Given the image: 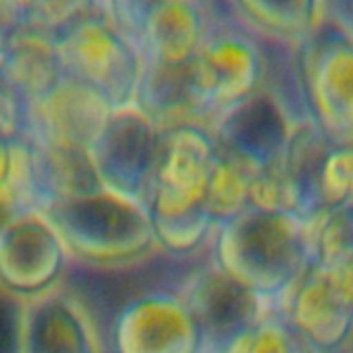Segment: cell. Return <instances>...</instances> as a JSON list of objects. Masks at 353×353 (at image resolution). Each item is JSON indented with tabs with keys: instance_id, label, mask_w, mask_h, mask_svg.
<instances>
[{
	"instance_id": "ba28073f",
	"label": "cell",
	"mask_w": 353,
	"mask_h": 353,
	"mask_svg": "<svg viewBox=\"0 0 353 353\" xmlns=\"http://www.w3.org/2000/svg\"><path fill=\"white\" fill-rule=\"evenodd\" d=\"M110 104L88 85L65 77L50 94L26 108V129L46 158H85Z\"/></svg>"
},
{
	"instance_id": "f1b7e54d",
	"label": "cell",
	"mask_w": 353,
	"mask_h": 353,
	"mask_svg": "<svg viewBox=\"0 0 353 353\" xmlns=\"http://www.w3.org/2000/svg\"><path fill=\"white\" fill-rule=\"evenodd\" d=\"M351 221H353V214H351Z\"/></svg>"
},
{
	"instance_id": "e0dca14e",
	"label": "cell",
	"mask_w": 353,
	"mask_h": 353,
	"mask_svg": "<svg viewBox=\"0 0 353 353\" xmlns=\"http://www.w3.org/2000/svg\"><path fill=\"white\" fill-rule=\"evenodd\" d=\"M233 17L258 38L301 44L326 21V0H227Z\"/></svg>"
},
{
	"instance_id": "7c38bea8",
	"label": "cell",
	"mask_w": 353,
	"mask_h": 353,
	"mask_svg": "<svg viewBox=\"0 0 353 353\" xmlns=\"http://www.w3.org/2000/svg\"><path fill=\"white\" fill-rule=\"evenodd\" d=\"M210 129L221 150L260 170L283 160L293 123L270 94L258 90L221 114Z\"/></svg>"
},
{
	"instance_id": "9c48e42d",
	"label": "cell",
	"mask_w": 353,
	"mask_h": 353,
	"mask_svg": "<svg viewBox=\"0 0 353 353\" xmlns=\"http://www.w3.org/2000/svg\"><path fill=\"white\" fill-rule=\"evenodd\" d=\"M114 353H204L202 330L181 293L131 297L112 322Z\"/></svg>"
},
{
	"instance_id": "603a6c76",
	"label": "cell",
	"mask_w": 353,
	"mask_h": 353,
	"mask_svg": "<svg viewBox=\"0 0 353 353\" xmlns=\"http://www.w3.org/2000/svg\"><path fill=\"white\" fill-rule=\"evenodd\" d=\"M229 353H318L281 314H266L248 334H243Z\"/></svg>"
},
{
	"instance_id": "44dd1931",
	"label": "cell",
	"mask_w": 353,
	"mask_h": 353,
	"mask_svg": "<svg viewBox=\"0 0 353 353\" xmlns=\"http://www.w3.org/2000/svg\"><path fill=\"white\" fill-rule=\"evenodd\" d=\"M353 214V141H332L314 181V214Z\"/></svg>"
},
{
	"instance_id": "6da1fadb",
	"label": "cell",
	"mask_w": 353,
	"mask_h": 353,
	"mask_svg": "<svg viewBox=\"0 0 353 353\" xmlns=\"http://www.w3.org/2000/svg\"><path fill=\"white\" fill-rule=\"evenodd\" d=\"M324 216L248 208L214 231L212 266L264 303L276 305L314 266Z\"/></svg>"
},
{
	"instance_id": "ffe728a7",
	"label": "cell",
	"mask_w": 353,
	"mask_h": 353,
	"mask_svg": "<svg viewBox=\"0 0 353 353\" xmlns=\"http://www.w3.org/2000/svg\"><path fill=\"white\" fill-rule=\"evenodd\" d=\"M314 266L320 268L353 310V221L351 214L330 212L316 237Z\"/></svg>"
},
{
	"instance_id": "4316f807",
	"label": "cell",
	"mask_w": 353,
	"mask_h": 353,
	"mask_svg": "<svg viewBox=\"0 0 353 353\" xmlns=\"http://www.w3.org/2000/svg\"><path fill=\"white\" fill-rule=\"evenodd\" d=\"M21 28V0H0V52Z\"/></svg>"
},
{
	"instance_id": "7402d4cb",
	"label": "cell",
	"mask_w": 353,
	"mask_h": 353,
	"mask_svg": "<svg viewBox=\"0 0 353 353\" xmlns=\"http://www.w3.org/2000/svg\"><path fill=\"white\" fill-rule=\"evenodd\" d=\"M98 11H106L104 0H21L23 28L50 40Z\"/></svg>"
},
{
	"instance_id": "3957f363",
	"label": "cell",
	"mask_w": 353,
	"mask_h": 353,
	"mask_svg": "<svg viewBox=\"0 0 353 353\" xmlns=\"http://www.w3.org/2000/svg\"><path fill=\"white\" fill-rule=\"evenodd\" d=\"M42 214L61 235L69 258L92 268H127L158 250L141 202L108 190L52 200Z\"/></svg>"
},
{
	"instance_id": "8fae6325",
	"label": "cell",
	"mask_w": 353,
	"mask_h": 353,
	"mask_svg": "<svg viewBox=\"0 0 353 353\" xmlns=\"http://www.w3.org/2000/svg\"><path fill=\"white\" fill-rule=\"evenodd\" d=\"M181 295L202 330L204 353H229L268 314V303L212 264L198 270Z\"/></svg>"
},
{
	"instance_id": "7a4b0ae2",
	"label": "cell",
	"mask_w": 353,
	"mask_h": 353,
	"mask_svg": "<svg viewBox=\"0 0 353 353\" xmlns=\"http://www.w3.org/2000/svg\"><path fill=\"white\" fill-rule=\"evenodd\" d=\"M216 160V139L202 123L160 129L154 170L143 196L158 250L170 256L198 252L216 231L206 196Z\"/></svg>"
},
{
	"instance_id": "8992f818",
	"label": "cell",
	"mask_w": 353,
	"mask_h": 353,
	"mask_svg": "<svg viewBox=\"0 0 353 353\" xmlns=\"http://www.w3.org/2000/svg\"><path fill=\"white\" fill-rule=\"evenodd\" d=\"M312 121L336 143L353 141V32L324 21L299 48Z\"/></svg>"
},
{
	"instance_id": "9a60e30c",
	"label": "cell",
	"mask_w": 353,
	"mask_h": 353,
	"mask_svg": "<svg viewBox=\"0 0 353 353\" xmlns=\"http://www.w3.org/2000/svg\"><path fill=\"white\" fill-rule=\"evenodd\" d=\"M23 353H104V347L81 299L59 287L30 301Z\"/></svg>"
},
{
	"instance_id": "277c9868",
	"label": "cell",
	"mask_w": 353,
	"mask_h": 353,
	"mask_svg": "<svg viewBox=\"0 0 353 353\" xmlns=\"http://www.w3.org/2000/svg\"><path fill=\"white\" fill-rule=\"evenodd\" d=\"M206 7L210 32L190 63V77L198 114L206 127H212L221 114L262 88L264 57L258 36L233 17L231 7L223 15L212 13L208 3Z\"/></svg>"
},
{
	"instance_id": "d4e9b609",
	"label": "cell",
	"mask_w": 353,
	"mask_h": 353,
	"mask_svg": "<svg viewBox=\"0 0 353 353\" xmlns=\"http://www.w3.org/2000/svg\"><path fill=\"white\" fill-rule=\"evenodd\" d=\"M30 301L0 285V353H23Z\"/></svg>"
},
{
	"instance_id": "cb8c5ba5",
	"label": "cell",
	"mask_w": 353,
	"mask_h": 353,
	"mask_svg": "<svg viewBox=\"0 0 353 353\" xmlns=\"http://www.w3.org/2000/svg\"><path fill=\"white\" fill-rule=\"evenodd\" d=\"M250 208L260 210H285V212H301V198L291 176L283 168V160L256 170L250 190Z\"/></svg>"
},
{
	"instance_id": "d6986e66",
	"label": "cell",
	"mask_w": 353,
	"mask_h": 353,
	"mask_svg": "<svg viewBox=\"0 0 353 353\" xmlns=\"http://www.w3.org/2000/svg\"><path fill=\"white\" fill-rule=\"evenodd\" d=\"M254 174V166L216 145V160L206 196V212L216 229L250 208Z\"/></svg>"
},
{
	"instance_id": "5bb4252c",
	"label": "cell",
	"mask_w": 353,
	"mask_h": 353,
	"mask_svg": "<svg viewBox=\"0 0 353 353\" xmlns=\"http://www.w3.org/2000/svg\"><path fill=\"white\" fill-rule=\"evenodd\" d=\"M279 312L318 353H336L353 334L351 305L316 266L305 272Z\"/></svg>"
},
{
	"instance_id": "30bf717a",
	"label": "cell",
	"mask_w": 353,
	"mask_h": 353,
	"mask_svg": "<svg viewBox=\"0 0 353 353\" xmlns=\"http://www.w3.org/2000/svg\"><path fill=\"white\" fill-rule=\"evenodd\" d=\"M69 262L61 235L42 212L0 229V285L26 301L57 291Z\"/></svg>"
},
{
	"instance_id": "ac0fdd59",
	"label": "cell",
	"mask_w": 353,
	"mask_h": 353,
	"mask_svg": "<svg viewBox=\"0 0 353 353\" xmlns=\"http://www.w3.org/2000/svg\"><path fill=\"white\" fill-rule=\"evenodd\" d=\"M0 67L9 88L26 108L50 94L63 79L57 42L21 28L0 52Z\"/></svg>"
},
{
	"instance_id": "83f0119b",
	"label": "cell",
	"mask_w": 353,
	"mask_h": 353,
	"mask_svg": "<svg viewBox=\"0 0 353 353\" xmlns=\"http://www.w3.org/2000/svg\"><path fill=\"white\" fill-rule=\"evenodd\" d=\"M0 110H11V112H21L26 114V104L19 100V96L9 88L5 75H3V67H0Z\"/></svg>"
},
{
	"instance_id": "5b68a950",
	"label": "cell",
	"mask_w": 353,
	"mask_h": 353,
	"mask_svg": "<svg viewBox=\"0 0 353 353\" xmlns=\"http://www.w3.org/2000/svg\"><path fill=\"white\" fill-rule=\"evenodd\" d=\"M54 42L65 77L100 94L112 110L135 104L143 59L106 11L90 15Z\"/></svg>"
},
{
	"instance_id": "2e32d148",
	"label": "cell",
	"mask_w": 353,
	"mask_h": 353,
	"mask_svg": "<svg viewBox=\"0 0 353 353\" xmlns=\"http://www.w3.org/2000/svg\"><path fill=\"white\" fill-rule=\"evenodd\" d=\"M208 32L206 0H166L148 15L137 48L143 63L179 67L196 59Z\"/></svg>"
},
{
	"instance_id": "4fadbf2b",
	"label": "cell",
	"mask_w": 353,
	"mask_h": 353,
	"mask_svg": "<svg viewBox=\"0 0 353 353\" xmlns=\"http://www.w3.org/2000/svg\"><path fill=\"white\" fill-rule=\"evenodd\" d=\"M48 204L42 156L26 114L0 110V229Z\"/></svg>"
},
{
	"instance_id": "52a82bcc",
	"label": "cell",
	"mask_w": 353,
	"mask_h": 353,
	"mask_svg": "<svg viewBox=\"0 0 353 353\" xmlns=\"http://www.w3.org/2000/svg\"><path fill=\"white\" fill-rule=\"evenodd\" d=\"M160 143V127L137 106L110 112L90 145L102 190L143 202Z\"/></svg>"
},
{
	"instance_id": "484cf974",
	"label": "cell",
	"mask_w": 353,
	"mask_h": 353,
	"mask_svg": "<svg viewBox=\"0 0 353 353\" xmlns=\"http://www.w3.org/2000/svg\"><path fill=\"white\" fill-rule=\"evenodd\" d=\"M166 0H104L108 17L137 44L148 15Z\"/></svg>"
}]
</instances>
